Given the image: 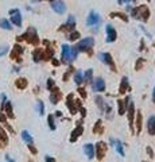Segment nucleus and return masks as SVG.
<instances>
[{
  "mask_svg": "<svg viewBox=\"0 0 155 162\" xmlns=\"http://www.w3.org/2000/svg\"><path fill=\"white\" fill-rule=\"evenodd\" d=\"M53 87H55L54 80H53V79H49V80H47V88H49V89H51Z\"/></svg>",
  "mask_w": 155,
  "mask_h": 162,
  "instance_id": "obj_40",
  "label": "nucleus"
},
{
  "mask_svg": "<svg viewBox=\"0 0 155 162\" xmlns=\"http://www.w3.org/2000/svg\"><path fill=\"white\" fill-rule=\"evenodd\" d=\"M0 27L4 28V30H11V28H12V27H11V23L7 19H2V20H0Z\"/></svg>",
  "mask_w": 155,
  "mask_h": 162,
  "instance_id": "obj_34",
  "label": "nucleus"
},
{
  "mask_svg": "<svg viewBox=\"0 0 155 162\" xmlns=\"http://www.w3.org/2000/svg\"><path fill=\"white\" fill-rule=\"evenodd\" d=\"M131 16L134 19L142 20V22H147L150 18V8L147 6H139L136 8L131 10Z\"/></svg>",
  "mask_w": 155,
  "mask_h": 162,
  "instance_id": "obj_1",
  "label": "nucleus"
},
{
  "mask_svg": "<svg viewBox=\"0 0 155 162\" xmlns=\"http://www.w3.org/2000/svg\"><path fill=\"white\" fill-rule=\"evenodd\" d=\"M109 142H111V145L113 146V149L116 150L117 153L120 154L121 157H124V150H123V143H121L119 139H116V138H109Z\"/></svg>",
  "mask_w": 155,
  "mask_h": 162,
  "instance_id": "obj_16",
  "label": "nucleus"
},
{
  "mask_svg": "<svg viewBox=\"0 0 155 162\" xmlns=\"http://www.w3.org/2000/svg\"><path fill=\"white\" fill-rule=\"evenodd\" d=\"M104 132V128H103V122L101 120H97L93 127V134H103Z\"/></svg>",
  "mask_w": 155,
  "mask_h": 162,
  "instance_id": "obj_25",
  "label": "nucleus"
},
{
  "mask_svg": "<svg viewBox=\"0 0 155 162\" xmlns=\"http://www.w3.org/2000/svg\"><path fill=\"white\" fill-rule=\"evenodd\" d=\"M36 109H38V112H39V115H43L45 113V105H43V101H38L36 103Z\"/></svg>",
  "mask_w": 155,
  "mask_h": 162,
  "instance_id": "obj_36",
  "label": "nucleus"
},
{
  "mask_svg": "<svg viewBox=\"0 0 155 162\" xmlns=\"http://www.w3.org/2000/svg\"><path fill=\"white\" fill-rule=\"evenodd\" d=\"M105 32H107V42H115L116 40V36H117V34H116V30L112 27L111 24H107L105 26Z\"/></svg>",
  "mask_w": 155,
  "mask_h": 162,
  "instance_id": "obj_13",
  "label": "nucleus"
},
{
  "mask_svg": "<svg viewBox=\"0 0 155 162\" xmlns=\"http://www.w3.org/2000/svg\"><path fill=\"white\" fill-rule=\"evenodd\" d=\"M80 112H81V115H82V116H85L86 115V109L85 108H84V107H80Z\"/></svg>",
  "mask_w": 155,
  "mask_h": 162,
  "instance_id": "obj_46",
  "label": "nucleus"
},
{
  "mask_svg": "<svg viewBox=\"0 0 155 162\" xmlns=\"http://www.w3.org/2000/svg\"><path fill=\"white\" fill-rule=\"evenodd\" d=\"M82 132H84V127L81 126V123L78 122V123H77V127L72 131V134H70V142H76L80 135H82Z\"/></svg>",
  "mask_w": 155,
  "mask_h": 162,
  "instance_id": "obj_15",
  "label": "nucleus"
},
{
  "mask_svg": "<svg viewBox=\"0 0 155 162\" xmlns=\"http://www.w3.org/2000/svg\"><path fill=\"white\" fill-rule=\"evenodd\" d=\"M92 88H93V91H96V92H104L105 91V81L98 77V79L94 80Z\"/></svg>",
  "mask_w": 155,
  "mask_h": 162,
  "instance_id": "obj_17",
  "label": "nucleus"
},
{
  "mask_svg": "<svg viewBox=\"0 0 155 162\" xmlns=\"http://www.w3.org/2000/svg\"><path fill=\"white\" fill-rule=\"evenodd\" d=\"M147 153H149L150 158H154V153H153V150H151V147H149V146H147Z\"/></svg>",
  "mask_w": 155,
  "mask_h": 162,
  "instance_id": "obj_45",
  "label": "nucleus"
},
{
  "mask_svg": "<svg viewBox=\"0 0 155 162\" xmlns=\"http://www.w3.org/2000/svg\"><path fill=\"white\" fill-rule=\"evenodd\" d=\"M69 56H70V46L64 45L62 46V54H61V61L64 64H68L69 62Z\"/></svg>",
  "mask_w": 155,
  "mask_h": 162,
  "instance_id": "obj_18",
  "label": "nucleus"
},
{
  "mask_svg": "<svg viewBox=\"0 0 155 162\" xmlns=\"http://www.w3.org/2000/svg\"><path fill=\"white\" fill-rule=\"evenodd\" d=\"M0 147H2V145H0Z\"/></svg>",
  "mask_w": 155,
  "mask_h": 162,
  "instance_id": "obj_51",
  "label": "nucleus"
},
{
  "mask_svg": "<svg viewBox=\"0 0 155 162\" xmlns=\"http://www.w3.org/2000/svg\"><path fill=\"white\" fill-rule=\"evenodd\" d=\"M47 123H49L50 130H55V123H54V116H53V115H49V116H47Z\"/></svg>",
  "mask_w": 155,
  "mask_h": 162,
  "instance_id": "obj_37",
  "label": "nucleus"
},
{
  "mask_svg": "<svg viewBox=\"0 0 155 162\" xmlns=\"http://www.w3.org/2000/svg\"><path fill=\"white\" fill-rule=\"evenodd\" d=\"M7 51H8V47H7V46H4V47H0V57H2V56H4V54L7 53Z\"/></svg>",
  "mask_w": 155,
  "mask_h": 162,
  "instance_id": "obj_42",
  "label": "nucleus"
},
{
  "mask_svg": "<svg viewBox=\"0 0 155 162\" xmlns=\"http://www.w3.org/2000/svg\"><path fill=\"white\" fill-rule=\"evenodd\" d=\"M84 151H85L88 160H93V158H94V146L93 145L86 143V145L84 146Z\"/></svg>",
  "mask_w": 155,
  "mask_h": 162,
  "instance_id": "obj_19",
  "label": "nucleus"
},
{
  "mask_svg": "<svg viewBox=\"0 0 155 162\" xmlns=\"http://www.w3.org/2000/svg\"><path fill=\"white\" fill-rule=\"evenodd\" d=\"M23 51H24V49L20 45H16L14 46V49H12V53H11V58L12 60H15V61H18V62H20L22 61V54H23Z\"/></svg>",
  "mask_w": 155,
  "mask_h": 162,
  "instance_id": "obj_12",
  "label": "nucleus"
},
{
  "mask_svg": "<svg viewBox=\"0 0 155 162\" xmlns=\"http://www.w3.org/2000/svg\"><path fill=\"white\" fill-rule=\"evenodd\" d=\"M98 58L101 60V62H104V64L108 65L113 72L116 70V65H115V62L112 60V56H111L109 53H98Z\"/></svg>",
  "mask_w": 155,
  "mask_h": 162,
  "instance_id": "obj_7",
  "label": "nucleus"
},
{
  "mask_svg": "<svg viewBox=\"0 0 155 162\" xmlns=\"http://www.w3.org/2000/svg\"><path fill=\"white\" fill-rule=\"evenodd\" d=\"M28 149H30V151H31L32 154H36V149L34 147V145H32V143H28Z\"/></svg>",
  "mask_w": 155,
  "mask_h": 162,
  "instance_id": "obj_43",
  "label": "nucleus"
},
{
  "mask_svg": "<svg viewBox=\"0 0 155 162\" xmlns=\"http://www.w3.org/2000/svg\"><path fill=\"white\" fill-rule=\"evenodd\" d=\"M130 99V97H127ZM125 99V100H127ZM125 100H117V105H119V115H124L125 111H127V107H128V103H125Z\"/></svg>",
  "mask_w": 155,
  "mask_h": 162,
  "instance_id": "obj_22",
  "label": "nucleus"
},
{
  "mask_svg": "<svg viewBox=\"0 0 155 162\" xmlns=\"http://www.w3.org/2000/svg\"><path fill=\"white\" fill-rule=\"evenodd\" d=\"M74 27H76V19L73 15H70L68 18V22H66L65 24H62L61 27L58 28V31H72V30H74Z\"/></svg>",
  "mask_w": 155,
  "mask_h": 162,
  "instance_id": "obj_10",
  "label": "nucleus"
},
{
  "mask_svg": "<svg viewBox=\"0 0 155 162\" xmlns=\"http://www.w3.org/2000/svg\"><path fill=\"white\" fill-rule=\"evenodd\" d=\"M45 160H46V161H50V162H54V161H55V160H54V158H50V157H46V158H45Z\"/></svg>",
  "mask_w": 155,
  "mask_h": 162,
  "instance_id": "obj_49",
  "label": "nucleus"
},
{
  "mask_svg": "<svg viewBox=\"0 0 155 162\" xmlns=\"http://www.w3.org/2000/svg\"><path fill=\"white\" fill-rule=\"evenodd\" d=\"M0 122H3L4 124H7V119H6V116L3 115V113H0Z\"/></svg>",
  "mask_w": 155,
  "mask_h": 162,
  "instance_id": "obj_47",
  "label": "nucleus"
},
{
  "mask_svg": "<svg viewBox=\"0 0 155 162\" xmlns=\"http://www.w3.org/2000/svg\"><path fill=\"white\" fill-rule=\"evenodd\" d=\"M0 141H2V143H8V137H7V134H6V131L3 130V127L0 126Z\"/></svg>",
  "mask_w": 155,
  "mask_h": 162,
  "instance_id": "obj_32",
  "label": "nucleus"
},
{
  "mask_svg": "<svg viewBox=\"0 0 155 162\" xmlns=\"http://www.w3.org/2000/svg\"><path fill=\"white\" fill-rule=\"evenodd\" d=\"M147 130L150 135H155V116H150L147 120Z\"/></svg>",
  "mask_w": 155,
  "mask_h": 162,
  "instance_id": "obj_20",
  "label": "nucleus"
},
{
  "mask_svg": "<svg viewBox=\"0 0 155 162\" xmlns=\"http://www.w3.org/2000/svg\"><path fill=\"white\" fill-rule=\"evenodd\" d=\"M94 46V39L90 38V36H88V38H84L82 40H80L78 43L74 46L78 51H90V49Z\"/></svg>",
  "mask_w": 155,
  "mask_h": 162,
  "instance_id": "obj_3",
  "label": "nucleus"
},
{
  "mask_svg": "<svg viewBox=\"0 0 155 162\" xmlns=\"http://www.w3.org/2000/svg\"><path fill=\"white\" fill-rule=\"evenodd\" d=\"M18 40H26V42L30 43V45H38L39 43L38 34H36V30L34 27H28L27 31H26L23 35L18 36Z\"/></svg>",
  "mask_w": 155,
  "mask_h": 162,
  "instance_id": "obj_2",
  "label": "nucleus"
},
{
  "mask_svg": "<svg viewBox=\"0 0 155 162\" xmlns=\"http://www.w3.org/2000/svg\"><path fill=\"white\" fill-rule=\"evenodd\" d=\"M80 38V32L78 31H76V30H72L70 31V35H69V40H76V39H78Z\"/></svg>",
  "mask_w": 155,
  "mask_h": 162,
  "instance_id": "obj_35",
  "label": "nucleus"
},
{
  "mask_svg": "<svg viewBox=\"0 0 155 162\" xmlns=\"http://www.w3.org/2000/svg\"><path fill=\"white\" fill-rule=\"evenodd\" d=\"M143 65H145V58H139L138 62H136V65H135V69L136 70H140Z\"/></svg>",
  "mask_w": 155,
  "mask_h": 162,
  "instance_id": "obj_38",
  "label": "nucleus"
},
{
  "mask_svg": "<svg viewBox=\"0 0 155 162\" xmlns=\"http://www.w3.org/2000/svg\"><path fill=\"white\" fill-rule=\"evenodd\" d=\"M32 57H34V61L35 62H39L43 60V50L42 49H35L34 50V54H32Z\"/></svg>",
  "mask_w": 155,
  "mask_h": 162,
  "instance_id": "obj_24",
  "label": "nucleus"
},
{
  "mask_svg": "<svg viewBox=\"0 0 155 162\" xmlns=\"http://www.w3.org/2000/svg\"><path fill=\"white\" fill-rule=\"evenodd\" d=\"M66 105H68L70 113H72V115H74V113L77 112V109L81 107V101L80 100H74L73 93H69L68 97H66Z\"/></svg>",
  "mask_w": 155,
  "mask_h": 162,
  "instance_id": "obj_5",
  "label": "nucleus"
},
{
  "mask_svg": "<svg viewBox=\"0 0 155 162\" xmlns=\"http://www.w3.org/2000/svg\"><path fill=\"white\" fill-rule=\"evenodd\" d=\"M51 8H53L57 14H65L66 6L62 0H55V2H51Z\"/></svg>",
  "mask_w": 155,
  "mask_h": 162,
  "instance_id": "obj_14",
  "label": "nucleus"
},
{
  "mask_svg": "<svg viewBox=\"0 0 155 162\" xmlns=\"http://www.w3.org/2000/svg\"><path fill=\"white\" fill-rule=\"evenodd\" d=\"M77 54H78V50L76 47H70V56H69V62L74 61L77 58Z\"/></svg>",
  "mask_w": 155,
  "mask_h": 162,
  "instance_id": "obj_31",
  "label": "nucleus"
},
{
  "mask_svg": "<svg viewBox=\"0 0 155 162\" xmlns=\"http://www.w3.org/2000/svg\"><path fill=\"white\" fill-rule=\"evenodd\" d=\"M78 93H80V96L82 97V99L86 97V92H85V89H84V88H78Z\"/></svg>",
  "mask_w": 155,
  "mask_h": 162,
  "instance_id": "obj_39",
  "label": "nucleus"
},
{
  "mask_svg": "<svg viewBox=\"0 0 155 162\" xmlns=\"http://www.w3.org/2000/svg\"><path fill=\"white\" fill-rule=\"evenodd\" d=\"M92 75H93V70H92V69H88V70L84 73V81H85V83H90Z\"/></svg>",
  "mask_w": 155,
  "mask_h": 162,
  "instance_id": "obj_33",
  "label": "nucleus"
},
{
  "mask_svg": "<svg viewBox=\"0 0 155 162\" xmlns=\"http://www.w3.org/2000/svg\"><path fill=\"white\" fill-rule=\"evenodd\" d=\"M55 116L61 117V116H62V112H61V111H57V112H55Z\"/></svg>",
  "mask_w": 155,
  "mask_h": 162,
  "instance_id": "obj_48",
  "label": "nucleus"
},
{
  "mask_svg": "<svg viewBox=\"0 0 155 162\" xmlns=\"http://www.w3.org/2000/svg\"><path fill=\"white\" fill-rule=\"evenodd\" d=\"M142 131V112L138 111L136 113V134H140Z\"/></svg>",
  "mask_w": 155,
  "mask_h": 162,
  "instance_id": "obj_23",
  "label": "nucleus"
},
{
  "mask_svg": "<svg viewBox=\"0 0 155 162\" xmlns=\"http://www.w3.org/2000/svg\"><path fill=\"white\" fill-rule=\"evenodd\" d=\"M15 85H16V88H19V89H24V88L27 87V80L20 77V79H18L15 81Z\"/></svg>",
  "mask_w": 155,
  "mask_h": 162,
  "instance_id": "obj_26",
  "label": "nucleus"
},
{
  "mask_svg": "<svg viewBox=\"0 0 155 162\" xmlns=\"http://www.w3.org/2000/svg\"><path fill=\"white\" fill-rule=\"evenodd\" d=\"M111 18H119V19L124 20V22H128V16L121 12H111Z\"/></svg>",
  "mask_w": 155,
  "mask_h": 162,
  "instance_id": "obj_29",
  "label": "nucleus"
},
{
  "mask_svg": "<svg viewBox=\"0 0 155 162\" xmlns=\"http://www.w3.org/2000/svg\"><path fill=\"white\" fill-rule=\"evenodd\" d=\"M70 73H73V68H69V69H68V72H66V75L64 76V80H65V81H68L69 76H70Z\"/></svg>",
  "mask_w": 155,
  "mask_h": 162,
  "instance_id": "obj_41",
  "label": "nucleus"
},
{
  "mask_svg": "<svg viewBox=\"0 0 155 162\" xmlns=\"http://www.w3.org/2000/svg\"><path fill=\"white\" fill-rule=\"evenodd\" d=\"M153 101L155 103V88H154V92H153Z\"/></svg>",
  "mask_w": 155,
  "mask_h": 162,
  "instance_id": "obj_50",
  "label": "nucleus"
},
{
  "mask_svg": "<svg viewBox=\"0 0 155 162\" xmlns=\"http://www.w3.org/2000/svg\"><path fill=\"white\" fill-rule=\"evenodd\" d=\"M107 153V145L104 142H97L94 146V156L97 157L98 161H103V158H104Z\"/></svg>",
  "mask_w": 155,
  "mask_h": 162,
  "instance_id": "obj_6",
  "label": "nucleus"
},
{
  "mask_svg": "<svg viewBox=\"0 0 155 162\" xmlns=\"http://www.w3.org/2000/svg\"><path fill=\"white\" fill-rule=\"evenodd\" d=\"M130 2H136V0H117L119 4H127V3H130Z\"/></svg>",
  "mask_w": 155,
  "mask_h": 162,
  "instance_id": "obj_44",
  "label": "nucleus"
},
{
  "mask_svg": "<svg viewBox=\"0 0 155 162\" xmlns=\"http://www.w3.org/2000/svg\"><path fill=\"white\" fill-rule=\"evenodd\" d=\"M127 113H128V123H130V130L134 132V117H135V105L134 103H128L127 107Z\"/></svg>",
  "mask_w": 155,
  "mask_h": 162,
  "instance_id": "obj_8",
  "label": "nucleus"
},
{
  "mask_svg": "<svg viewBox=\"0 0 155 162\" xmlns=\"http://www.w3.org/2000/svg\"><path fill=\"white\" fill-rule=\"evenodd\" d=\"M128 79L127 77H123L121 79V83H120V88H119V93L120 95H125V92L128 91Z\"/></svg>",
  "mask_w": 155,
  "mask_h": 162,
  "instance_id": "obj_21",
  "label": "nucleus"
},
{
  "mask_svg": "<svg viewBox=\"0 0 155 162\" xmlns=\"http://www.w3.org/2000/svg\"><path fill=\"white\" fill-rule=\"evenodd\" d=\"M61 99H62L61 91L58 89L57 87H53L50 89V101H51V104H58Z\"/></svg>",
  "mask_w": 155,
  "mask_h": 162,
  "instance_id": "obj_9",
  "label": "nucleus"
},
{
  "mask_svg": "<svg viewBox=\"0 0 155 162\" xmlns=\"http://www.w3.org/2000/svg\"><path fill=\"white\" fill-rule=\"evenodd\" d=\"M10 15H11V22H12L15 26L20 27L22 26V15H20V11L19 10H11L10 11Z\"/></svg>",
  "mask_w": 155,
  "mask_h": 162,
  "instance_id": "obj_11",
  "label": "nucleus"
},
{
  "mask_svg": "<svg viewBox=\"0 0 155 162\" xmlns=\"http://www.w3.org/2000/svg\"><path fill=\"white\" fill-rule=\"evenodd\" d=\"M84 81V75H82V72H76V75H74V83L77 84V85H80L81 83Z\"/></svg>",
  "mask_w": 155,
  "mask_h": 162,
  "instance_id": "obj_30",
  "label": "nucleus"
},
{
  "mask_svg": "<svg viewBox=\"0 0 155 162\" xmlns=\"http://www.w3.org/2000/svg\"><path fill=\"white\" fill-rule=\"evenodd\" d=\"M3 107H4V109H6V112H7V115H8V117H15V115H14V111H12V104H11L10 101H7Z\"/></svg>",
  "mask_w": 155,
  "mask_h": 162,
  "instance_id": "obj_27",
  "label": "nucleus"
},
{
  "mask_svg": "<svg viewBox=\"0 0 155 162\" xmlns=\"http://www.w3.org/2000/svg\"><path fill=\"white\" fill-rule=\"evenodd\" d=\"M22 139H23V141L27 143H32V137L30 135V132L28 131H22Z\"/></svg>",
  "mask_w": 155,
  "mask_h": 162,
  "instance_id": "obj_28",
  "label": "nucleus"
},
{
  "mask_svg": "<svg viewBox=\"0 0 155 162\" xmlns=\"http://www.w3.org/2000/svg\"><path fill=\"white\" fill-rule=\"evenodd\" d=\"M101 18L96 11H90L89 15L86 18V26L88 27H94V30H97V27L100 26Z\"/></svg>",
  "mask_w": 155,
  "mask_h": 162,
  "instance_id": "obj_4",
  "label": "nucleus"
}]
</instances>
